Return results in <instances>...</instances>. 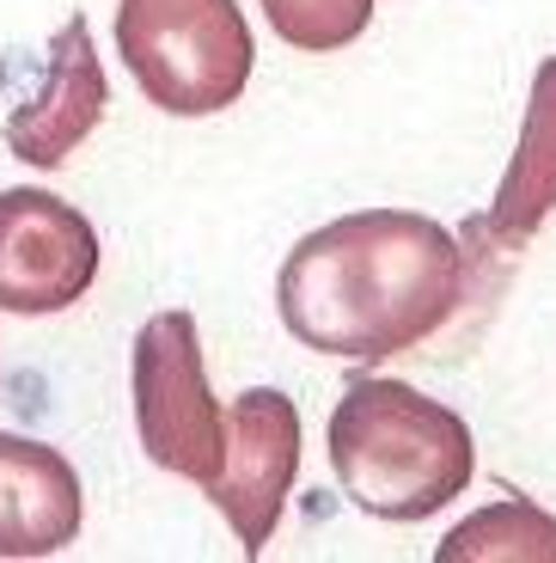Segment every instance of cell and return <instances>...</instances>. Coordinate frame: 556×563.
Segmentation results:
<instances>
[{
    "label": "cell",
    "mask_w": 556,
    "mask_h": 563,
    "mask_svg": "<svg viewBox=\"0 0 556 563\" xmlns=\"http://www.w3.org/2000/svg\"><path fill=\"white\" fill-rule=\"evenodd\" d=\"M465 300V245L416 209L324 221L276 276L281 324L336 362H386L434 338Z\"/></svg>",
    "instance_id": "6da1fadb"
},
{
    "label": "cell",
    "mask_w": 556,
    "mask_h": 563,
    "mask_svg": "<svg viewBox=\"0 0 556 563\" xmlns=\"http://www.w3.org/2000/svg\"><path fill=\"white\" fill-rule=\"evenodd\" d=\"M556 209V56L538 62L526 92V123H520L514 159L496 184L483 233H501L508 245H526Z\"/></svg>",
    "instance_id": "9c48e42d"
},
{
    "label": "cell",
    "mask_w": 556,
    "mask_h": 563,
    "mask_svg": "<svg viewBox=\"0 0 556 563\" xmlns=\"http://www.w3.org/2000/svg\"><path fill=\"white\" fill-rule=\"evenodd\" d=\"M86 490L68 453L31 435H0V558H56L80 539Z\"/></svg>",
    "instance_id": "ba28073f"
},
{
    "label": "cell",
    "mask_w": 556,
    "mask_h": 563,
    "mask_svg": "<svg viewBox=\"0 0 556 563\" xmlns=\"http://www.w3.org/2000/svg\"><path fill=\"white\" fill-rule=\"evenodd\" d=\"M293 478H300V405L276 386L238 393L226 410L221 472L202 484V496L226 515L245 558H264V545L276 539Z\"/></svg>",
    "instance_id": "5b68a950"
},
{
    "label": "cell",
    "mask_w": 556,
    "mask_h": 563,
    "mask_svg": "<svg viewBox=\"0 0 556 563\" xmlns=\"http://www.w3.org/2000/svg\"><path fill=\"white\" fill-rule=\"evenodd\" d=\"M104 104H111V80H104V62H98V49H92L86 13H74L68 25L49 37L37 86L7 111V147H13V159H25V166L56 172L62 159L104 123Z\"/></svg>",
    "instance_id": "52a82bcc"
},
{
    "label": "cell",
    "mask_w": 556,
    "mask_h": 563,
    "mask_svg": "<svg viewBox=\"0 0 556 563\" xmlns=\"http://www.w3.org/2000/svg\"><path fill=\"white\" fill-rule=\"evenodd\" d=\"M288 49H307V56H331V49H348L374 25V0H257Z\"/></svg>",
    "instance_id": "8fae6325"
},
{
    "label": "cell",
    "mask_w": 556,
    "mask_h": 563,
    "mask_svg": "<svg viewBox=\"0 0 556 563\" xmlns=\"http://www.w3.org/2000/svg\"><path fill=\"white\" fill-rule=\"evenodd\" d=\"M98 282V233L49 190H0V312L49 319Z\"/></svg>",
    "instance_id": "8992f818"
},
{
    "label": "cell",
    "mask_w": 556,
    "mask_h": 563,
    "mask_svg": "<svg viewBox=\"0 0 556 563\" xmlns=\"http://www.w3.org/2000/svg\"><path fill=\"white\" fill-rule=\"evenodd\" d=\"M434 563H556V521L526 496H508L453 527Z\"/></svg>",
    "instance_id": "30bf717a"
},
{
    "label": "cell",
    "mask_w": 556,
    "mask_h": 563,
    "mask_svg": "<svg viewBox=\"0 0 556 563\" xmlns=\"http://www.w3.org/2000/svg\"><path fill=\"white\" fill-rule=\"evenodd\" d=\"M324 448L348 503L403 527L441 515L477 472L471 422L403 380H348Z\"/></svg>",
    "instance_id": "7a4b0ae2"
},
{
    "label": "cell",
    "mask_w": 556,
    "mask_h": 563,
    "mask_svg": "<svg viewBox=\"0 0 556 563\" xmlns=\"http://www.w3.org/2000/svg\"><path fill=\"white\" fill-rule=\"evenodd\" d=\"M116 56L166 117H214L245 99L257 43L238 0H123Z\"/></svg>",
    "instance_id": "3957f363"
},
{
    "label": "cell",
    "mask_w": 556,
    "mask_h": 563,
    "mask_svg": "<svg viewBox=\"0 0 556 563\" xmlns=\"http://www.w3.org/2000/svg\"><path fill=\"white\" fill-rule=\"evenodd\" d=\"M129 393H135L141 448L159 472H178L190 484H209L226 453V417L209 393V362H202V331L196 312L171 307L135 331L129 355Z\"/></svg>",
    "instance_id": "277c9868"
}]
</instances>
